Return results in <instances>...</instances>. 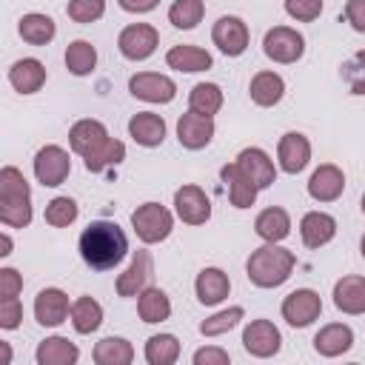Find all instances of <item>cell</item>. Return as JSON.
Instances as JSON below:
<instances>
[{
	"mask_svg": "<svg viewBox=\"0 0 365 365\" xmlns=\"http://www.w3.org/2000/svg\"><path fill=\"white\" fill-rule=\"evenodd\" d=\"M128 254L125 231L111 220H94L80 234V257L94 271H111Z\"/></svg>",
	"mask_w": 365,
	"mask_h": 365,
	"instance_id": "1",
	"label": "cell"
},
{
	"mask_svg": "<svg viewBox=\"0 0 365 365\" xmlns=\"http://www.w3.org/2000/svg\"><path fill=\"white\" fill-rule=\"evenodd\" d=\"M0 222L9 228H26L31 222V188L20 168H0Z\"/></svg>",
	"mask_w": 365,
	"mask_h": 365,
	"instance_id": "2",
	"label": "cell"
},
{
	"mask_svg": "<svg viewBox=\"0 0 365 365\" xmlns=\"http://www.w3.org/2000/svg\"><path fill=\"white\" fill-rule=\"evenodd\" d=\"M294 265H297L294 251H288L277 242H265L262 248L251 251V257L245 262V274L257 288H277L291 277Z\"/></svg>",
	"mask_w": 365,
	"mask_h": 365,
	"instance_id": "3",
	"label": "cell"
},
{
	"mask_svg": "<svg viewBox=\"0 0 365 365\" xmlns=\"http://www.w3.org/2000/svg\"><path fill=\"white\" fill-rule=\"evenodd\" d=\"M131 225H134V234L145 242V245H154V242H163L168 240L171 228H174V217L165 205L160 202H143L137 205V211L131 214Z\"/></svg>",
	"mask_w": 365,
	"mask_h": 365,
	"instance_id": "4",
	"label": "cell"
},
{
	"mask_svg": "<svg viewBox=\"0 0 365 365\" xmlns=\"http://www.w3.org/2000/svg\"><path fill=\"white\" fill-rule=\"evenodd\" d=\"M262 51H265L268 60L288 66V63H297L305 54V37L291 26H274L262 37Z\"/></svg>",
	"mask_w": 365,
	"mask_h": 365,
	"instance_id": "5",
	"label": "cell"
},
{
	"mask_svg": "<svg viewBox=\"0 0 365 365\" xmlns=\"http://www.w3.org/2000/svg\"><path fill=\"white\" fill-rule=\"evenodd\" d=\"M157 46H160V34H157V29L148 26V23H131V26H125V29L120 31V37H117L120 54H123L125 60H134V63L148 60V57L157 51Z\"/></svg>",
	"mask_w": 365,
	"mask_h": 365,
	"instance_id": "6",
	"label": "cell"
},
{
	"mask_svg": "<svg viewBox=\"0 0 365 365\" xmlns=\"http://www.w3.org/2000/svg\"><path fill=\"white\" fill-rule=\"evenodd\" d=\"M68 174H71V160H68V151L66 148H60V145H43L34 154V177L46 188L63 185Z\"/></svg>",
	"mask_w": 365,
	"mask_h": 365,
	"instance_id": "7",
	"label": "cell"
},
{
	"mask_svg": "<svg viewBox=\"0 0 365 365\" xmlns=\"http://www.w3.org/2000/svg\"><path fill=\"white\" fill-rule=\"evenodd\" d=\"M322 314V299L311 288H297L282 299V319L291 328H308Z\"/></svg>",
	"mask_w": 365,
	"mask_h": 365,
	"instance_id": "8",
	"label": "cell"
},
{
	"mask_svg": "<svg viewBox=\"0 0 365 365\" xmlns=\"http://www.w3.org/2000/svg\"><path fill=\"white\" fill-rule=\"evenodd\" d=\"M279 345H282V336L271 319H251L242 331V348L257 359H268L279 354Z\"/></svg>",
	"mask_w": 365,
	"mask_h": 365,
	"instance_id": "9",
	"label": "cell"
},
{
	"mask_svg": "<svg viewBox=\"0 0 365 365\" xmlns=\"http://www.w3.org/2000/svg\"><path fill=\"white\" fill-rule=\"evenodd\" d=\"M174 211L185 225H202L211 220V200L200 185H182L174 191Z\"/></svg>",
	"mask_w": 365,
	"mask_h": 365,
	"instance_id": "10",
	"label": "cell"
},
{
	"mask_svg": "<svg viewBox=\"0 0 365 365\" xmlns=\"http://www.w3.org/2000/svg\"><path fill=\"white\" fill-rule=\"evenodd\" d=\"M211 40L214 46L225 54V57H240L245 48H248V26L234 17V14H225L214 23L211 29Z\"/></svg>",
	"mask_w": 365,
	"mask_h": 365,
	"instance_id": "11",
	"label": "cell"
},
{
	"mask_svg": "<svg viewBox=\"0 0 365 365\" xmlns=\"http://www.w3.org/2000/svg\"><path fill=\"white\" fill-rule=\"evenodd\" d=\"M128 91L145 103H171L177 97V83L157 71H140L128 80Z\"/></svg>",
	"mask_w": 365,
	"mask_h": 365,
	"instance_id": "12",
	"label": "cell"
},
{
	"mask_svg": "<svg viewBox=\"0 0 365 365\" xmlns=\"http://www.w3.org/2000/svg\"><path fill=\"white\" fill-rule=\"evenodd\" d=\"M214 137V117H205V114H197V111H185L180 120H177V140L182 148L188 151H200L211 143Z\"/></svg>",
	"mask_w": 365,
	"mask_h": 365,
	"instance_id": "13",
	"label": "cell"
},
{
	"mask_svg": "<svg viewBox=\"0 0 365 365\" xmlns=\"http://www.w3.org/2000/svg\"><path fill=\"white\" fill-rule=\"evenodd\" d=\"M151 274H154V262H151V254L148 251H134L128 268L117 277V294L120 297H140L148 282H151Z\"/></svg>",
	"mask_w": 365,
	"mask_h": 365,
	"instance_id": "14",
	"label": "cell"
},
{
	"mask_svg": "<svg viewBox=\"0 0 365 365\" xmlns=\"http://www.w3.org/2000/svg\"><path fill=\"white\" fill-rule=\"evenodd\" d=\"M277 160H279V168L285 174H299L311 163V143H308V137L299 134V131L282 134L279 145H277Z\"/></svg>",
	"mask_w": 365,
	"mask_h": 365,
	"instance_id": "15",
	"label": "cell"
},
{
	"mask_svg": "<svg viewBox=\"0 0 365 365\" xmlns=\"http://www.w3.org/2000/svg\"><path fill=\"white\" fill-rule=\"evenodd\" d=\"M342 191H345V174L334 163H322L308 180V194L317 202H334L342 197Z\"/></svg>",
	"mask_w": 365,
	"mask_h": 365,
	"instance_id": "16",
	"label": "cell"
},
{
	"mask_svg": "<svg viewBox=\"0 0 365 365\" xmlns=\"http://www.w3.org/2000/svg\"><path fill=\"white\" fill-rule=\"evenodd\" d=\"M71 314V305H68V294L60 291V288H43L37 297H34V319L46 328H54L60 322H66V317Z\"/></svg>",
	"mask_w": 365,
	"mask_h": 365,
	"instance_id": "17",
	"label": "cell"
},
{
	"mask_svg": "<svg viewBox=\"0 0 365 365\" xmlns=\"http://www.w3.org/2000/svg\"><path fill=\"white\" fill-rule=\"evenodd\" d=\"M237 165L245 171V177L262 191V188H268L274 180H277V168H274V160L262 151V148H242L240 154H237Z\"/></svg>",
	"mask_w": 365,
	"mask_h": 365,
	"instance_id": "18",
	"label": "cell"
},
{
	"mask_svg": "<svg viewBox=\"0 0 365 365\" xmlns=\"http://www.w3.org/2000/svg\"><path fill=\"white\" fill-rule=\"evenodd\" d=\"M220 177H222V182H225V188H228V200H231L234 208H251V205L257 202L259 188L245 177V171H242L237 163L222 165V168H220Z\"/></svg>",
	"mask_w": 365,
	"mask_h": 365,
	"instance_id": "19",
	"label": "cell"
},
{
	"mask_svg": "<svg viewBox=\"0 0 365 365\" xmlns=\"http://www.w3.org/2000/svg\"><path fill=\"white\" fill-rule=\"evenodd\" d=\"M299 237L305 248H322L336 237V220L325 211H308L299 220Z\"/></svg>",
	"mask_w": 365,
	"mask_h": 365,
	"instance_id": "20",
	"label": "cell"
},
{
	"mask_svg": "<svg viewBox=\"0 0 365 365\" xmlns=\"http://www.w3.org/2000/svg\"><path fill=\"white\" fill-rule=\"evenodd\" d=\"M334 305H336V311L351 314V317L365 314V277L351 274V277L336 279V285H334Z\"/></svg>",
	"mask_w": 365,
	"mask_h": 365,
	"instance_id": "21",
	"label": "cell"
},
{
	"mask_svg": "<svg viewBox=\"0 0 365 365\" xmlns=\"http://www.w3.org/2000/svg\"><path fill=\"white\" fill-rule=\"evenodd\" d=\"M128 137L137 143V145H145V148H154L165 140V120L154 111H137L131 120H128Z\"/></svg>",
	"mask_w": 365,
	"mask_h": 365,
	"instance_id": "22",
	"label": "cell"
},
{
	"mask_svg": "<svg viewBox=\"0 0 365 365\" xmlns=\"http://www.w3.org/2000/svg\"><path fill=\"white\" fill-rule=\"evenodd\" d=\"M108 140V131L100 120H77L68 131V145L74 154L80 157H88L91 151H97L103 143Z\"/></svg>",
	"mask_w": 365,
	"mask_h": 365,
	"instance_id": "23",
	"label": "cell"
},
{
	"mask_svg": "<svg viewBox=\"0 0 365 365\" xmlns=\"http://www.w3.org/2000/svg\"><path fill=\"white\" fill-rule=\"evenodd\" d=\"M194 291L202 305H220L231 294V279L222 268H202L194 279Z\"/></svg>",
	"mask_w": 365,
	"mask_h": 365,
	"instance_id": "24",
	"label": "cell"
},
{
	"mask_svg": "<svg viewBox=\"0 0 365 365\" xmlns=\"http://www.w3.org/2000/svg\"><path fill=\"white\" fill-rule=\"evenodd\" d=\"M354 345V331L342 322H331V325H322L314 336V351L319 356H339L345 351H351Z\"/></svg>",
	"mask_w": 365,
	"mask_h": 365,
	"instance_id": "25",
	"label": "cell"
},
{
	"mask_svg": "<svg viewBox=\"0 0 365 365\" xmlns=\"http://www.w3.org/2000/svg\"><path fill=\"white\" fill-rule=\"evenodd\" d=\"M9 83L20 94H34L46 83V66L40 60H34V57H23L9 68Z\"/></svg>",
	"mask_w": 365,
	"mask_h": 365,
	"instance_id": "26",
	"label": "cell"
},
{
	"mask_svg": "<svg viewBox=\"0 0 365 365\" xmlns=\"http://www.w3.org/2000/svg\"><path fill=\"white\" fill-rule=\"evenodd\" d=\"M254 231H257V237L265 240V242H279V240H285V237L291 234V217H288L285 208L271 205V208H265V211L257 214Z\"/></svg>",
	"mask_w": 365,
	"mask_h": 365,
	"instance_id": "27",
	"label": "cell"
},
{
	"mask_svg": "<svg viewBox=\"0 0 365 365\" xmlns=\"http://www.w3.org/2000/svg\"><path fill=\"white\" fill-rule=\"evenodd\" d=\"M248 94H251V100H254L257 106L271 108V106H277V103L282 100V94H285V80H282L277 71H257V74L251 77Z\"/></svg>",
	"mask_w": 365,
	"mask_h": 365,
	"instance_id": "28",
	"label": "cell"
},
{
	"mask_svg": "<svg viewBox=\"0 0 365 365\" xmlns=\"http://www.w3.org/2000/svg\"><path fill=\"white\" fill-rule=\"evenodd\" d=\"M37 365H74L80 359V348L66 336H48L34 351Z\"/></svg>",
	"mask_w": 365,
	"mask_h": 365,
	"instance_id": "29",
	"label": "cell"
},
{
	"mask_svg": "<svg viewBox=\"0 0 365 365\" xmlns=\"http://www.w3.org/2000/svg\"><path fill=\"white\" fill-rule=\"evenodd\" d=\"M165 63H168V68H174V71H185V74L205 71V68L214 66L211 54H208L205 48H200V46H174V48H168Z\"/></svg>",
	"mask_w": 365,
	"mask_h": 365,
	"instance_id": "30",
	"label": "cell"
},
{
	"mask_svg": "<svg viewBox=\"0 0 365 365\" xmlns=\"http://www.w3.org/2000/svg\"><path fill=\"white\" fill-rule=\"evenodd\" d=\"M137 314L143 322L154 325V322H165L171 317V299L163 288L157 285H148L140 297H137Z\"/></svg>",
	"mask_w": 365,
	"mask_h": 365,
	"instance_id": "31",
	"label": "cell"
},
{
	"mask_svg": "<svg viewBox=\"0 0 365 365\" xmlns=\"http://www.w3.org/2000/svg\"><path fill=\"white\" fill-rule=\"evenodd\" d=\"M17 31H20V37H23L26 43H31V46H46V43L54 40L57 26H54V20H51L48 14L31 11V14H23V17H20Z\"/></svg>",
	"mask_w": 365,
	"mask_h": 365,
	"instance_id": "32",
	"label": "cell"
},
{
	"mask_svg": "<svg viewBox=\"0 0 365 365\" xmlns=\"http://www.w3.org/2000/svg\"><path fill=\"white\" fill-rule=\"evenodd\" d=\"M71 325L77 334H94L103 325V305L91 297H77L71 302Z\"/></svg>",
	"mask_w": 365,
	"mask_h": 365,
	"instance_id": "33",
	"label": "cell"
},
{
	"mask_svg": "<svg viewBox=\"0 0 365 365\" xmlns=\"http://www.w3.org/2000/svg\"><path fill=\"white\" fill-rule=\"evenodd\" d=\"M91 356L97 365H128V362H134V348L123 336H106L94 345Z\"/></svg>",
	"mask_w": 365,
	"mask_h": 365,
	"instance_id": "34",
	"label": "cell"
},
{
	"mask_svg": "<svg viewBox=\"0 0 365 365\" xmlns=\"http://www.w3.org/2000/svg\"><path fill=\"white\" fill-rule=\"evenodd\" d=\"M97 66V48L88 40H74L66 46V68L74 77H86L91 74Z\"/></svg>",
	"mask_w": 365,
	"mask_h": 365,
	"instance_id": "35",
	"label": "cell"
},
{
	"mask_svg": "<svg viewBox=\"0 0 365 365\" xmlns=\"http://www.w3.org/2000/svg\"><path fill=\"white\" fill-rule=\"evenodd\" d=\"M180 359V342L174 334H154L145 342V362L148 365H174Z\"/></svg>",
	"mask_w": 365,
	"mask_h": 365,
	"instance_id": "36",
	"label": "cell"
},
{
	"mask_svg": "<svg viewBox=\"0 0 365 365\" xmlns=\"http://www.w3.org/2000/svg\"><path fill=\"white\" fill-rule=\"evenodd\" d=\"M188 108L205 117H214L222 108V88L217 83H197L188 94Z\"/></svg>",
	"mask_w": 365,
	"mask_h": 365,
	"instance_id": "37",
	"label": "cell"
},
{
	"mask_svg": "<svg viewBox=\"0 0 365 365\" xmlns=\"http://www.w3.org/2000/svg\"><path fill=\"white\" fill-rule=\"evenodd\" d=\"M86 160V168L91 171V174H100V171H106V168H111V165H117V163H123L125 160V145L120 143V140H106L97 151H91L88 157H83Z\"/></svg>",
	"mask_w": 365,
	"mask_h": 365,
	"instance_id": "38",
	"label": "cell"
},
{
	"mask_svg": "<svg viewBox=\"0 0 365 365\" xmlns=\"http://www.w3.org/2000/svg\"><path fill=\"white\" fill-rule=\"evenodd\" d=\"M205 17L202 0H174L168 9V23L174 29H197V23Z\"/></svg>",
	"mask_w": 365,
	"mask_h": 365,
	"instance_id": "39",
	"label": "cell"
},
{
	"mask_svg": "<svg viewBox=\"0 0 365 365\" xmlns=\"http://www.w3.org/2000/svg\"><path fill=\"white\" fill-rule=\"evenodd\" d=\"M242 317H245V308H242V305H231V308L217 311L214 317L202 319V322H200V334H202V336H220V334H228L231 328H237V325L242 322Z\"/></svg>",
	"mask_w": 365,
	"mask_h": 365,
	"instance_id": "40",
	"label": "cell"
},
{
	"mask_svg": "<svg viewBox=\"0 0 365 365\" xmlns=\"http://www.w3.org/2000/svg\"><path fill=\"white\" fill-rule=\"evenodd\" d=\"M46 222L54 225V228H66L77 220V202L71 197H54L48 205H46Z\"/></svg>",
	"mask_w": 365,
	"mask_h": 365,
	"instance_id": "41",
	"label": "cell"
},
{
	"mask_svg": "<svg viewBox=\"0 0 365 365\" xmlns=\"http://www.w3.org/2000/svg\"><path fill=\"white\" fill-rule=\"evenodd\" d=\"M66 14L74 23H94L106 14V0H68Z\"/></svg>",
	"mask_w": 365,
	"mask_h": 365,
	"instance_id": "42",
	"label": "cell"
},
{
	"mask_svg": "<svg viewBox=\"0 0 365 365\" xmlns=\"http://www.w3.org/2000/svg\"><path fill=\"white\" fill-rule=\"evenodd\" d=\"M342 77H345L351 94H365V48L356 51V54L342 66Z\"/></svg>",
	"mask_w": 365,
	"mask_h": 365,
	"instance_id": "43",
	"label": "cell"
},
{
	"mask_svg": "<svg viewBox=\"0 0 365 365\" xmlns=\"http://www.w3.org/2000/svg\"><path fill=\"white\" fill-rule=\"evenodd\" d=\"M285 11L299 23H311L322 14V0H285Z\"/></svg>",
	"mask_w": 365,
	"mask_h": 365,
	"instance_id": "44",
	"label": "cell"
},
{
	"mask_svg": "<svg viewBox=\"0 0 365 365\" xmlns=\"http://www.w3.org/2000/svg\"><path fill=\"white\" fill-rule=\"evenodd\" d=\"M23 319V305L17 297H0V328L14 331Z\"/></svg>",
	"mask_w": 365,
	"mask_h": 365,
	"instance_id": "45",
	"label": "cell"
},
{
	"mask_svg": "<svg viewBox=\"0 0 365 365\" xmlns=\"http://www.w3.org/2000/svg\"><path fill=\"white\" fill-rule=\"evenodd\" d=\"M191 359H194V365H228V362H231L228 351H222V348H217V345L197 348Z\"/></svg>",
	"mask_w": 365,
	"mask_h": 365,
	"instance_id": "46",
	"label": "cell"
},
{
	"mask_svg": "<svg viewBox=\"0 0 365 365\" xmlns=\"http://www.w3.org/2000/svg\"><path fill=\"white\" fill-rule=\"evenodd\" d=\"M23 277L14 268H0V297H20Z\"/></svg>",
	"mask_w": 365,
	"mask_h": 365,
	"instance_id": "47",
	"label": "cell"
},
{
	"mask_svg": "<svg viewBox=\"0 0 365 365\" xmlns=\"http://www.w3.org/2000/svg\"><path fill=\"white\" fill-rule=\"evenodd\" d=\"M345 20L351 23L354 31L365 34V0H348L345 3Z\"/></svg>",
	"mask_w": 365,
	"mask_h": 365,
	"instance_id": "48",
	"label": "cell"
},
{
	"mask_svg": "<svg viewBox=\"0 0 365 365\" xmlns=\"http://www.w3.org/2000/svg\"><path fill=\"white\" fill-rule=\"evenodd\" d=\"M123 11H131V14H145L151 9H157L160 0H117Z\"/></svg>",
	"mask_w": 365,
	"mask_h": 365,
	"instance_id": "49",
	"label": "cell"
},
{
	"mask_svg": "<svg viewBox=\"0 0 365 365\" xmlns=\"http://www.w3.org/2000/svg\"><path fill=\"white\" fill-rule=\"evenodd\" d=\"M9 254H11V237L0 234V257H9Z\"/></svg>",
	"mask_w": 365,
	"mask_h": 365,
	"instance_id": "50",
	"label": "cell"
},
{
	"mask_svg": "<svg viewBox=\"0 0 365 365\" xmlns=\"http://www.w3.org/2000/svg\"><path fill=\"white\" fill-rule=\"evenodd\" d=\"M0 354H3V365H9L11 362V345L6 339H0Z\"/></svg>",
	"mask_w": 365,
	"mask_h": 365,
	"instance_id": "51",
	"label": "cell"
},
{
	"mask_svg": "<svg viewBox=\"0 0 365 365\" xmlns=\"http://www.w3.org/2000/svg\"><path fill=\"white\" fill-rule=\"evenodd\" d=\"M359 251H362V259H365V237H362V242H359Z\"/></svg>",
	"mask_w": 365,
	"mask_h": 365,
	"instance_id": "52",
	"label": "cell"
},
{
	"mask_svg": "<svg viewBox=\"0 0 365 365\" xmlns=\"http://www.w3.org/2000/svg\"><path fill=\"white\" fill-rule=\"evenodd\" d=\"M359 205H362V214H365V194H362V202Z\"/></svg>",
	"mask_w": 365,
	"mask_h": 365,
	"instance_id": "53",
	"label": "cell"
}]
</instances>
